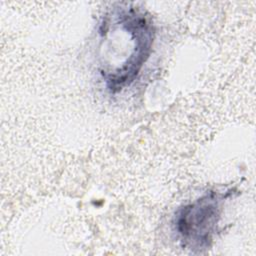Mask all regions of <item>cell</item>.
Instances as JSON below:
<instances>
[{"label": "cell", "instance_id": "1", "mask_svg": "<svg viewBox=\"0 0 256 256\" xmlns=\"http://www.w3.org/2000/svg\"><path fill=\"white\" fill-rule=\"evenodd\" d=\"M151 15L132 3L118 2L97 26V70L106 89L117 93L130 86L149 59L155 39Z\"/></svg>", "mask_w": 256, "mask_h": 256}, {"label": "cell", "instance_id": "2", "mask_svg": "<svg viewBox=\"0 0 256 256\" xmlns=\"http://www.w3.org/2000/svg\"><path fill=\"white\" fill-rule=\"evenodd\" d=\"M232 193V190H209L175 211L172 230L184 249L202 253L212 246L224 203Z\"/></svg>", "mask_w": 256, "mask_h": 256}]
</instances>
